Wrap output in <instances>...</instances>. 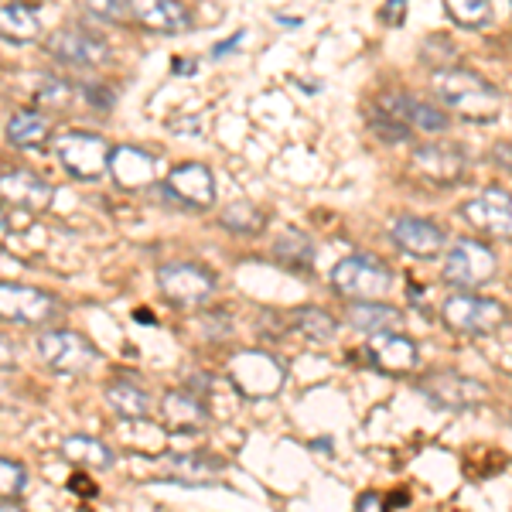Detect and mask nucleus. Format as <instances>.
Returning a JSON list of instances; mask_svg holds the SVG:
<instances>
[{"mask_svg": "<svg viewBox=\"0 0 512 512\" xmlns=\"http://www.w3.org/2000/svg\"><path fill=\"white\" fill-rule=\"evenodd\" d=\"M431 89L461 120L485 123V120L499 117V110H502L499 93L468 69H437L431 76Z\"/></svg>", "mask_w": 512, "mask_h": 512, "instance_id": "obj_1", "label": "nucleus"}, {"mask_svg": "<svg viewBox=\"0 0 512 512\" xmlns=\"http://www.w3.org/2000/svg\"><path fill=\"white\" fill-rule=\"evenodd\" d=\"M393 284V274L376 256H345L332 270V287L349 301H379Z\"/></svg>", "mask_w": 512, "mask_h": 512, "instance_id": "obj_2", "label": "nucleus"}, {"mask_svg": "<svg viewBox=\"0 0 512 512\" xmlns=\"http://www.w3.org/2000/svg\"><path fill=\"white\" fill-rule=\"evenodd\" d=\"M441 318H444V325H448L451 332L492 335L509 321V311H506V304L492 301V297L458 294V297H448V301H444Z\"/></svg>", "mask_w": 512, "mask_h": 512, "instance_id": "obj_3", "label": "nucleus"}, {"mask_svg": "<svg viewBox=\"0 0 512 512\" xmlns=\"http://www.w3.org/2000/svg\"><path fill=\"white\" fill-rule=\"evenodd\" d=\"M229 379L243 400H267L284 386V366L274 355L260 349H246L229 362Z\"/></svg>", "mask_w": 512, "mask_h": 512, "instance_id": "obj_4", "label": "nucleus"}, {"mask_svg": "<svg viewBox=\"0 0 512 512\" xmlns=\"http://www.w3.org/2000/svg\"><path fill=\"white\" fill-rule=\"evenodd\" d=\"M62 168L69 171L76 181H99L103 175H110V144L96 134H62L55 144Z\"/></svg>", "mask_w": 512, "mask_h": 512, "instance_id": "obj_5", "label": "nucleus"}, {"mask_svg": "<svg viewBox=\"0 0 512 512\" xmlns=\"http://www.w3.org/2000/svg\"><path fill=\"white\" fill-rule=\"evenodd\" d=\"M379 120L386 123H400L410 130H424V134H444L451 127V117L444 106L427 103V99H414L407 93H386L376 99Z\"/></svg>", "mask_w": 512, "mask_h": 512, "instance_id": "obj_6", "label": "nucleus"}, {"mask_svg": "<svg viewBox=\"0 0 512 512\" xmlns=\"http://www.w3.org/2000/svg\"><path fill=\"white\" fill-rule=\"evenodd\" d=\"M158 287L171 304H178V308H195V304H202L212 297V291H216V277H212L205 267H198V263L171 260V263H161L158 267Z\"/></svg>", "mask_w": 512, "mask_h": 512, "instance_id": "obj_7", "label": "nucleus"}, {"mask_svg": "<svg viewBox=\"0 0 512 512\" xmlns=\"http://www.w3.org/2000/svg\"><path fill=\"white\" fill-rule=\"evenodd\" d=\"M495 253L485 243L475 239H458L451 243L448 256H444V280L451 287H482L495 277Z\"/></svg>", "mask_w": 512, "mask_h": 512, "instance_id": "obj_8", "label": "nucleus"}, {"mask_svg": "<svg viewBox=\"0 0 512 512\" xmlns=\"http://www.w3.org/2000/svg\"><path fill=\"white\" fill-rule=\"evenodd\" d=\"M38 355L59 376H79L86 369H93L96 362V349L89 345V338H82L76 332H62V328L38 338Z\"/></svg>", "mask_w": 512, "mask_h": 512, "instance_id": "obj_9", "label": "nucleus"}, {"mask_svg": "<svg viewBox=\"0 0 512 512\" xmlns=\"http://www.w3.org/2000/svg\"><path fill=\"white\" fill-rule=\"evenodd\" d=\"M52 315H55L52 294L38 291V287H28V284H11V280L0 284V318L4 321L35 328V325H45Z\"/></svg>", "mask_w": 512, "mask_h": 512, "instance_id": "obj_10", "label": "nucleus"}, {"mask_svg": "<svg viewBox=\"0 0 512 512\" xmlns=\"http://www.w3.org/2000/svg\"><path fill=\"white\" fill-rule=\"evenodd\" d=\"M48 55L59 59L62 65H72V69H96L110 59V48H106L103 38L89 35L82 28H62L48 38Z\"/></svg>", "mask_w": 512, "mask_h": 512, "instance_id": "obj_11", "label": "nucleus"}, {"mask_svg": "<svg viewBox=\"0 0 512 512\" xmlns=\"http://www.w3.org/2000/svg\"><path fill=\"white\" fill-rule=\"evenodd\" d=\"M465 216L478 233H489L499 239H512V195L502 188H489V192L475 195L472 202L461 205Z\"/></svg>", "mask_w": 512, "mask_h": 512, "instance_id": "obj_12", "label": "nucleus"}, {"mask_svg": "<svg viewBox=\"0 0 512 512\" xmlns=\"http://www.w3.org/2000/svg\"><path fill=\"white\" fill-rule=\"evenodd\" d=\"M420 390L444 410H472L478 403H485V396H489V390H485L478 379L461 376V373H434V376L420 379Z\"/></svg>", "mask_w": 512, "mask_h": 512, "instance_id": "obj_13", "label": "nucleus"}, {"mask_svg": "<svg viewBox=\"0 0 512 512\" xmlns=\"http://www.w3.org/2000/svg\"><path fill=\"white\" fill-rule=\"evenodd\" d=\"M468 168V154L458 144H427L417 147L414 171L420 178L434 181V185H454Z\"/></svg>", "mask_w": 512, "mask_h": 512, "instance_id": "obj_14", "label": "nucleus"}, {"mask_svg": "<svg viewBox=\"0 0 512 512\" xmlns=\"http://www.w3.org/2000/svg\"><path fill=\"white\" fill-rule=\"evenodd\" d=\"M130 21L158 35H181L192 28V11L181 0H130Z\"/></svg>", "mask_w": 512, "mask_h": 512, "instance_id": "obj_15", "label": "nucleus"}, {"mask_svg": "<svg viewBox=\"0 0 512 512\" xmlns=\"http://www.w3.org/2000/svg\"><path fill=\"white\" fill-rule=\"evenodd\" d=\"M55 198V188L31 171H4L0 175V202L24 212H45Z\"/></svg>", "mask_w": 512, "mask_h": 512, "instance_id": "obj_16", "label": "nucleus"}, {"mask_svg": "<svg viewBox=\"0 0 512 512\" xmlns=\"http://www.w3.org/2000/svg\"><path fill=\"white\" fill-rule=\"evenodd\" d=\"M168 188L178 195L181 205H192V209L216 205V178L205 164H178L168 175Z\"/></svg>", "mask_w": 512, "mask_h": 512, "instance_id": "obj_17", "label": "nucleus"}, {"mask_svg": "<svg viewBox=\"0 0 512 512\" xmlns=\"http://www.w3.org/2000/svg\"><path fill=\"white\" fill-rule=\"evenodd\" d=\"M369 355H373L376 369L386 376H400L410 373L417 366V349L407 335L400 332H376L373 345H369Z\"/></svg>", "mask_w": 512, "mask_h": 512, "instance_id": "obj_18", "label": "nucleus"}, {"mask_svg": "<svg viewBox=\"0 0 512 512\" xmlns=\"http://www.w3.org/2000/svg\"><path fill=\"white\" fill-rule=\"evenodd\" d=\"M390 236H393V243L410 256H437L444 250V233L427 219H410V216L396 219Z\"/></svg>", "mask_w": 512, "mask_h": 512, "instance_id": "obj_19", "label": "nucleus"}, {"mask_svg": "<svg viewBox=\"0 0 512 512\" xmlns=\"http://www.w3.org/2000/svg\"><path fill=\"white\" fill-rule=\"evenodd\" d=\"M216 472H222V461L209 458L205 451L168 454V458L161 461V475L171 478L175 485H205Z\"/></svg>", "mask_w": 512, "mask_h": 512, "instance_id": "obj_20", "label": "nucleus"}, {"mask_svg": "<svg viewBox=\"0 0 512 512\" xmlns=\"http://www.w3.org/2000/svg\"><path fill=\"white\" fill-rule=\"evenodd\" d=\"M161 420L168 431H202L209 424V410L192 393L171 390L161 403Z\"/></svg>", "mask_w": 512, "mask_h": 512, "instance_id": "obj_21", "label": "nucleus"}, {"mask_svg": "<svg viewBox=\"0 0 512 512\" xmlns=\"http://www.w3.org/2000/svg\"><path fill=\"white\" fill-rule=\"evenodd\" d=\"M154 171H158V161L151 158L140 147H117L110 154V175L120 181L123 188H140L147 181H154Z\"/></svg>", "mask_w": 512, "mask_h": 512, "instance_id": "obj_22", "label": "nucleus"}, {"mask_svg": "<svg viewBox=\"0 0 512 512\" xmlns=\"http://www.w3.org/2000/svg\"><path fill=\"white\" fill-rule=\"evenodd\" d=\"M7 140L21 151H45L52 140V123L35 110H21L7 120Z\"/></svg>", "mask_w": 512, "mask_h": 512, "instance_id": "obj_23", "label": "nucleus"}, {"mask_svg": "<svg viewBox=\"0 0 512 512\" xmlns=\"http://www.w3.org/2000/svg\"><path fill=\"white\" fill-rule=\"evenodd\" d=\"M403 315L390 304H379V301H355L349 304V325L355 332H366V335H376V332H396L400 328Z\"/></svg>", "mask_w": 512, "mask_h": 512, "instance_id": "obj_24", "label": "nucleus"}, {"mask_svg": "<svg viewBox=\"0 0 512 512\" xmlns=\"http://www.w3.org/2000/svg\"><path fill=\"white\" fill-rule=\"evenodd\" d=\"M41 35V21L35 14V7L21 4V0H11V4H0V38L7 41H35Z\"/></svg>", "mask_w": 512, "mask_h": 512, "instance_id": "obj_25", "label": "nucleus"}, {"mask_svg": "<svg viewBox=\"0 0 512 512\" xmlns=\"http://www.w3.org/2000/svg\"><path fill=\"white\" fill-rule=\"evenodd\" d=\"M106 403H110L113 414H120L123 420H147L154 410L151 396L134 383H110L106 386Z\"/></svg>", "mask_w": 512, "mask_h": 512, "instance_id": "obj_26", "label": "nucleus"}, {"mask_svg": "<svg viewBox=\"0 0 512 512\" xmlns=\"http://www.w3.org/2000/svg\"><path fill=\"white\" fill-rule=\"evenodd\" d=\"M274 260L284 270L294 274H311V263H315V243L304 233H284L274 243Z\"/></svg>", "mask_w": 512, "mask_h": 512, "instance_id": "obj_27", "label": "nucleus"}, {"mask_svg": "<svg viewBox=\"0 0 512 512\" xmlns=\"http://www.w3.org/2000/svg\"><path fill=\"white\" fill-rule=\"evenodd\" d=\"M62 454L69 461H76V465H82V468H113V461H117L113 448H106L103 441H96V437H86V434L65 437Z\"/></svg>", "mask_w": 512, "mask_h": 512, "instance_id": "obj_28", "label": "nucleus"}, {"mask_svg": "<svg viewBox=\"0 0 512 512\" xmlns=\"http://www.w3.org/2000/svg\"><path fill=\"white\" fill-rule=\"evenodd\" d=\"M294 328L301 332L304 338H311V342H328V338H335L338 332V325H335V318L328 315V311H321V308H301V311H294Z\"/></svg>", "mask_w": 512, "mask_h": 512, "instance_id": "obj_29", "label": "nucleus"}, {"mask_svg": "<svg viewBox=\"0 0 512 512\" xmlns=\"http://www.w3.org/2000/svg\"><path fill=\"white\" fill-rule=\"evenodd\" d=\"M444 11L458 28H482L492 21L489 0H444Z\"/></svg>", "mask_w": 512, "mask_h": 512, "instance_id": "obj_30", "label": "nucleus"}, {"mask_svg": "<svg viewBox=\"0 0 512 512\" xmlns=\"http://www.w3.org/2000/svg\"><path fill=\"white\" fill-rule=\"evenodd\" d=\"M219 222L226 229H233V233H239V236H253V233H260V229L267 226V216H263L260 209H253L250 202H236V205H229V209H222Z\"/></svg>", "mask_w": 512, "mask_h": 512, "instance_id": "obj_31", "label": "nucleus"}, {"mask_svg": "<svg viewBox=\"0 0 512 512\" xmlns=\"http://www.w3.org/2000/svg\"><path fill=\"white\" fill-rule=\"evenodd\" d=\"M24 489H28V472H24V465L11 458H0V499H21Z\"/></svg>", "mask_w": 512, "mask_h": 512, "instance_id": "obj_32", "label": "nucleus"}, {"mask_svg": "<svg viewBox=\"0 0 512 512\" xmlns=\"http://www.w3.org/2000/svg\"><path fill=\"white\" fill-rule=\"evenodd\" d=\"M79 89H72L65 79H48L45 86H41V103H52L59 106V110H69V103L76 99Z\"/></svg>", "mask_w": 512, "mask_h": 512, "instance_id": "obj_33", "label": "nucleus"}, {"mask_svg": "<svg viewBox=\"0 0 512 512\" xmlns=\"http://www.w3.org/2000/svg\"><path fill=\"white\" fill-rule=\"evenodd\" d=\"M89 11L106 21H130V0H86Z\"/></svg>", "mask_w": 512, "mask_h": 512, "instance_id": "obj_34", "label": "nucleus"}, {"mask_svg": "<svg viewBox=\"0 0 512 512\" xmlns=\"http://www.w3.org/2000/svg\"><path fill=\"white\" fill-rule=\"evenodd\" d=\"M79 93L86 96L96 110H113V103H117V93H113L110 86H99V82H93V86H82Z\"/></svg>", "mask_w": 512, "mask_h": 512, "instance_id": "obj_35", "label": "nucleus"}, {"mask_svg": "<svg viewBox=\"0 0 512 512\" xmlns=\"http://www.w3.org/2000/svg\"><path fill=\"white\" fill-rule=\"evenodd\" d=\"M407 4H410V0H386L383 21H386V24H400V21H403V14H407Z\"/></svg>", "mask_w": 512, "mask_h": 512, "instance_id": "obj_36", "label": "nucleus"}, {"mask_svg": "<svg viewBox=\"0 0 512 512\" xmlns=\"http://www.w3.org/2000/svg\"><path fill=\"white\" fill-rule=\"evenodd\" d=\"M492 161L499 164L506 175H512V144H506V140H502V144H495L492 147Z\"/></svg>", "mask_w": 512, "mask_h": 512, "instance_id": "obj_37", "label": "nucleus"}, {"mask_svg": "<svg viewBox=\"0 0 512 512\" xmlns=\"http://www.w3.org/2000/svg\"><path fill=\"white\" fill-rule=\"evenodd\" d=\"M355 506H359V509H369V506H383V499H379V495H373V492H369V495H359V502H355Z\"/></svg>", "mask_w": 512, "mask_h": 512, "instance_id": "obj_38", "label": "nucleus"}, {"mask_svg": "<svg viewBox=\"0 0 512 512\" xmlns=\"http://www.w3.org/2000/svg\"><path fill=\"white\" fill-rule=\"evenodd\" d=\"M7 233V219H4V212H0V236Z\"/></svg>", "mask_w": 512, "mask_h": 512, "instance_id": "obj_39", "label": "nucleus"}]
</instances>
